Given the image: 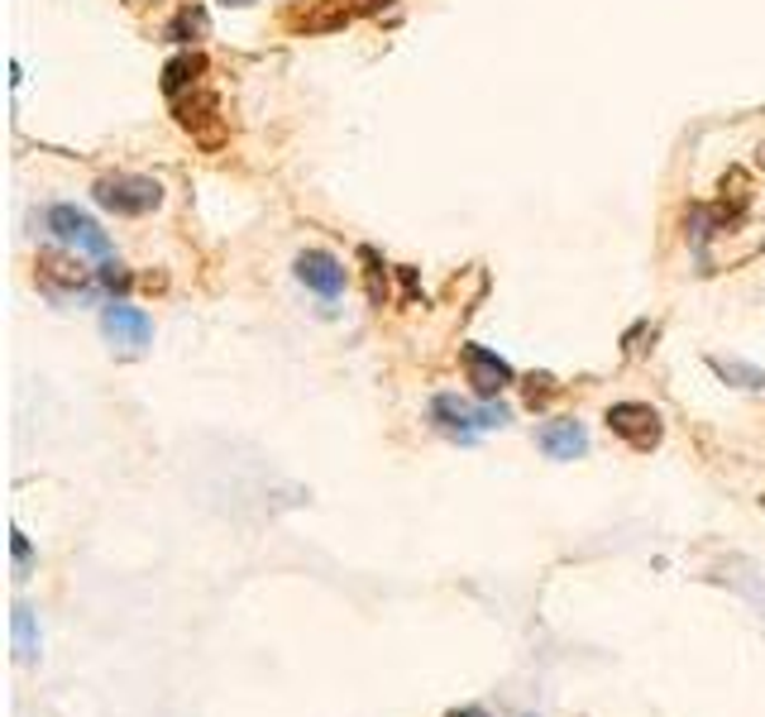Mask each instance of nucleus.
Masks as SVG:
<instances>
[{
    "mask_svg": "<svg viewBox=\"0 0 765 717\" xmlns=\"http://www.w3.org/2000/svg\"><path fill=\"white\" fill-rule=\"evenodd\" d=\"M226 6H254V0H226Z\"/></svg>",
    "mask_w": 765,
    "mask_h": 717,
    "instance_id": "obj_17",
    "label": "nucleus"
},
{
    "mask_svg": "<svg viewBox=\"0 0 765 717\" xmlns=\"http://www.w3.org/2000/svg\"><path fill=\"white\" fill-rule=\"evenodd\" d=\"M455 717H484V713H478V708H465V713H455Z\"/></svg>",
    "mask_w": 765,
    "mask_h": 717,
    "instance_id": "obj_16",
    "label": "nucleus"
},
{
    "mask_svg": "<svg viewBox=\"0 0 765 717\" xmlns=\"http://www.w3.org/2000/svg\"><path fill=\"white\" fill-rule=\"evenodd\" d=\"M292 273H297V282L301 287H311L316 297H326V301H335L345 292V282H349V273H345V263L335 259L330 249H301L297 253V263H292Z\"/></svg>",
    "mask_w": 765,
    "mask_h": 717,
    "instance_id": "obj_6",
    "label": "nucleus"
},
{
    "mask_svg": "<svg viewBox=\"0 0 765 717\" xmlns=\"http://www.w3.org/2000/svg\"><path fill=\"white\" fill-rule=\"evenodd\" d=\"M430 426L440 430V436H450L459 445H474L484 430L493 426H507V407L484 397V402H465L459 392H440L430 397Z\"/></svg>",
    "mask_w": 765,
    "mask_h": 717,
    "instance_id": "obj_1",
    "label": "nucleus"
},
{
    "mask_svg": "<svg viewBox=\"0 0 765 717\" xmlns=\"http://www.w3.org/2000/svg\"><path fill=\"white\" fill-rule=\"evenodd\" d=\"M459 359H465V374H469L478 397H498L503 388H513L517 382L513 364H507L503 355H493V349H484V345H465L459 349Z\"/></svg>",
    "mask_w": 765,
    "mask_h": 717,
    "instance_id": "obj_7",
    "label": "nucleus"
},
{
    "mask_svg": "<svg viewBox=\"0 0 765 717\" xmlns=\"http://www.w3.org/2000/svg\"><path fill=\"white\" fill-rule=\"evenodd\" d=\"M536 445L546 450V459H560V465H569V459L588 455V430L574 421V417H555L536 430Z\"/></svg>",
    "mask_w": 765,
    "mask_h": 717,
    "instance_id": "obj_8",
    "label": "nucleus"
},
{
    "mask_svg": "<svg viewBox=\"0 0 765 717\" xmlns=\"http://www.w3.org/2000/svg\"><path fill=\"white\" fill-rule=\"evenodd\" d=\"M14 574H29V540H24V531H14Z\"/></svg>",
    "mask_w": 765,
    "mask_h": 717,
    "instance_id": "obj_15",
    "label": "nucleus"
},
{
    "mask_svg": "<svg viewBox=\"0 0 765 717\" xmlns=\"http://www.w3.org/2000/svg\"><path fill=\"white\" fill-rule=\"evenodd\" d=\"M96 206H106V211L116 216H149L163 206V182L158 178H143V172H110L91 187Z\"/></svg>",
    "mask_w": 765,
    "mask_h": 717,
    "instance_id": "obj_2",
    "label": "nucleus"
},
{
    "mask_svg": "<svg viewBox=\"0 0 765 717\" xmlns=\"http://www.w3.org/2000/svg\"><path fill=\"white\" fill-rule=\"evenodd\" d=\"M48 230H53L62 245L91 253V259H110V235L96 226L87 211H77V206H53V211H48Z\"/></svg>",
    "mask_w": 765,
    "mask_h": 717,
    "instance_id": "obj_4",
    "label": "nucleus"
},
{
    "mask_svg": "<svg viewBox=\"0 0 765 717\" xmlns=\"http://www.w3.org/2000/svg\"><path fill=\"white\" fill-rule=\"evenodd\" d=\"M713 369L723 374V378H732L737 388H752V392H761L765 388V374L761 369H752V364H737V359H713Z\"/></svg>",
    "mask_w": 765,
    "mask_h": 717,
    "instance_id": "obj_12",
    "label": "nucleus"
},
{
    "mask_svg": "<svg viewBox=\"0 0 765 717\" xmlns=\"http://www.w3.org/2000/svg\"><path fill=\"white\" fill-rule=\"evenodd\" d=\"M206 72V58L201 53H182V58H172L168 68H163V91L168 96H182L187 87H197V77Z\"/></svg>",
    "mask_w": 765,
    "mask_h": 717,
    "instance_id": "obj_11",
    "label": "nucleus"
},
{
    "mask_svg": "<svg viewBox=\"0 0 765 717\" xmlns=\"http://www.w3.org/2000/svg\"><path fill=\"white\" fill-rule=\"evenodd\" d=\"M608 430L622 436L632 445V450H650V445H660V411L646 407V402H613L608 407Z\"/></svg>",
    "mask_w": 765,
    "mask_h": 717,
    "instance_id": "obj_5",
    "label": "nucleus"
},
{
    "mask_svg": "<svg viewBox=\"0 0 765 717\" xmlns=\"http://www.w3.org/2000/svg\"><path fill=\"white\" fill-rule=\"evenodd\" d=\"M39 282L53 297H62V287H72V292H82V287H87L82 268H77L72 259H62V253H39Z\"/></svg>",
    "mask_w": 765,
    "mask_h": 717,
    "instance_id": "obj_10",
    "label": "nucleus"
},
{
    "mask_svg": "<svg viewBox=\"0 0 765 717\" xmlns=\"http://www.w3.org/2000/svg\"><path fill=\"white\" fill-rule=\"evenodd\" d=\"M96 282H101L106 292H125V287H130V273H125V263H101L96 268Z\"/></svg>",
    "mask_w": 765,
    "mask_h": 717,
    "instance_id": "obj_14",
    "label": "nucleus"
},
{
    "mask_svg": "<svg viewBox=\"0 0 765 717\" xmlns=\"http://www.w3.org/2000/svg\"><path fill=\"white\" fill-rule=\"evenodd\" d=\"M101 330H106L110 345L125 349V355H139V349H149V340H153L149 311H143V307H130L125 297H110L106 307H101Z\"/></svg>",
    "mask_w": 765,
    "mask_h": 717,
    "instance_id": "obj_3",
    "label": "nucleus"
},
{
    "mask_svg": "<svg viewBox=\"0 0 765 717\" xmlns=\"http://www.w3.org/2000/svg\"><path fill=\"white\" fill-rule=\"evenodd\" d=\"M10 641H14V660L20 665H34L39 660V621L29 603H14L10 613Z\"/></svg>",
    "mask_w": 765,
    "mask_h": 717,
    "instance_id": "obj_9",
    "label": "nucleus"
},
{
    "mask_svg": "<svg viewBox=\"0 0 765 717\" xmlns=\"http://www.w3.org/2000/svg\"><path fill=\"white\" fill-rule=\"evenodd\" d=\"M201 29H206V14H201V10H182L178 20L168 24V39H172V43H191V39L201 34Z\"/></svg>",
    "mask_w": 765,
    "mask_h": 717,
    "instance_id": "obj_13",
    "label": "nucleus"
}]
</instances>
